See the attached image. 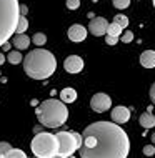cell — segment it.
Returning <instances> with one entry per match:
<instances>
[{
  "label": "cell",
  "instance_id": "obj_1",
  "mask_svg": "<svg viewBox=\"0 0 155 158\" xmlns=\"http://www.w3.org/2000/svg\"><path fill=\"white\" fill-rule=\"evenodd\" d=\"M80 158H127L130 140L127 131L114 122H95L84 130Z\"/></svg>",
  "mask_w": 155,
  "mask_h": 158
},
{
  "label": "cell",
  "instance_id": "obj_2",
  "mask_svg": "<svg viewBox=\"0 0 155 158\" xmlns=\"http://www.w3.org/2000/svg\"><path fill=\"white\" fill-rule=\"evenodd\" d=\"M24 72L33 80H47L57 68L55 55L44 48H35L24 57Z\"/></svg>",
  "mask_w": 155,
  "mask_h": 158
},
{
  "label": "cell",
  "instance_id": "obj_3",
  "mask_svg": "<svg viewBox=\"0 0 155 158\" xmlns=\"http://www.w3.org/2000/svg\"><path fill=\"white\" fill-rule=\"evenodd\" d=\"M35 115L38 122L47 128H58L67 122L68 118V108L63 102L57 98H47L40 105H37Z\"/></svg>",
  "mask_w": 155,
  "mask_h": 158
},
{
  "label": "cell",
  "instance_id": "obj_4",
  "mask_svg": "<svg viewBox=\"0 0 155 158\" xmlns=\"http://www.w3.org/2000/svg\"><path fill=\"white\" fill-rule=\"evenodd\" d=\"M19 0H0V47L8 42L17 30L20 19Z\"/></svg>",
  "mask_w": 155,
  "mask_h": 158
},
{
  "label": "cell",
  "instance_id": "obj_5",
  "mask_svg": "<svg viewBox=\"0 0 155 158\" xmlns=\"http://www.w3.org/2000/svg\"><path fill=\"white\" fill-rule=\"evenodd\" d=\"M30 150L37 158H52L57 155L58 143L54 133L49 131H42L33 136L32 143H30Z\"/></svg>",
  "mask_w": 155,
  "mask_h": 158
},
{
  "label": "cell",
  "instance_id": "obj_6",
  "mask_svg": "<svg viewBox=\"0 0 155 158\" xmlns=\"http://www.w3.org/2000/svg\"><path fill=\"white\" fill-rule=\"evenodd\" d=\"M55 138L58 143L57 155L65 158L74 156V153L82 147V142H84L79 131H58V133H55Z\"/></svg>",
  "mask_w": 155,
  "mask_h": 158
},
{
  "label": "cell",
  "instance_id": "obj_7",
  "mask_svg": "<svg viewBox=\"0 0 155 158\" xmlns=\"http://www.w3.org/2000/svg\"><path fill=\"white\" fill-rule=\"evenodd\" d=\"M90 106H92L93 112L103 113L112 106V98L107 93H95V95L90 98Z\"/></svg>",
  "mask_w": 155,
  "mask_h": 158
},
{
  "label": "cell",
  "instance_id": "obj_8",
  "mask_svg": "<svg viewBox=\"0 0 155 158\" xmlns=\"http://www.w3.org/2000/svg\"><path fill=\"white\" fill-rule=\"evenodd\" d=\"M107 25H109V22L103 17H93V19H90L88 32L95 37H102L107 33Z\"/></svg>",
  "mask_w": 155,
  "mask_h": 158
},
{
  "label": "cell",
  "instance_id": "obj_9",
  "mask_svg": "<svg viewBox=\"0 0 155 158\" xmlns=\"http://www.w3.org/2000/svg\"><path fill=\"white\" fill-rule=\"evenodd\" d=\"M63 68H65V72H68V73H80L84 70V60H82L79 55H70L63 62Z\"/></svg>",
  "mask_w": 155,
  "mask_h": 158
},
{
  "label": "cell",
  "instance_id": "obj_10",
  "mask_svg": "<svg viewBox=\"0 0 155 158\" xmlns=\"http://www.w3.org/2000/svg\"><path fill=\"white\" fill-rule=\"evenodd\" d=\"M112 122L117 123V125H123V123H127L128 120H130V110L127 108V106H115V108H112Z\"/></svg>",
  "mask_w": 155,
  "mask_h": 158
},
{
  "label": "cell",
  "instance_id": "obj_11",
  "mask_svg": "<svg viewBox=\"0 0 155 158\" xmlns=\"http://www.w3.org/2000/svg\"><path fill=\"white\" fill-rule=\"evenodd\" d=\"M67 35L72 42H84L85 38H87V28H85L84 25H80V23H74L70 28H68Z\"/></svg>",
  "mask_w": 155,
  "mask_h": 158
},
{
  "label": "cell",
  "instance_id": "obj_12",
  "mask_svg": "<svg viewBox=\"0 0 155 158\" xmlns=\"http://www.w3.org/2000/svg\"><path fill=\"white\" fill-rule=\"evenodd\" d=\"M140 63L144 68H153L155 67V52L153 50H145L140 55Z\"/></svg>",
  "mask_w": 155,
  "mask_h": 158
},
{
  "label": "cell",
  "instance_id": "obj_13",
  "mask_svg": "<svg viewBox=\"0 0 155 158\" xmlns=\"http://www.w3.org/2000/svg\"><path fill=\"white\" fill-rule=\"evenodd\" d=\"M30 42L32 40H30L28 35H25V33H22V35H15L14 38H12V44H14L15 48H19V50H27Z\"/></svg>",
  "mask_w": 155,
  "mask_h": 158
},
{
  "label": "cell",
  "instance_id": "obj_14",
  "mask_svg": "<svg viewBox=\"0 0 155 158\" xmlns=\"http://www.w3.org/2000/svg\"><path fill=\"white\" fill-rule=\"evenodd\" d=\"M139 122H140V125L144 127L145 130H149V128H153V127H155V117L152 115V112L142 113L140 118H139Z\"/></svg>",
  "mask_w": 155,
  "mask_h": 158
},
{
  "label": "cell",
  "instance_id": "obj_15",
  "mask_svg": "<svg viewBox=\"0 0 155 158\" xmlns=\"http://www.w3.org/2000/svg\"><path fill=\"white\" fill-rule=\"evenodd\" d=\"M77 100V92L74 88H63L62 92H60V102H63V103H72V102Z\"/></svg>",
  "mask_w": 155,
  "mask_h": 158
},
{
  "label": "cell",
  "instance_id": "obj_16",
  "mask_svg": "<svg viewBox=\"0 0 155 158\" xmlns=\"http://www.w3.org/2000/svg\"><path fill=\"white\" fill-rule=\"evenodd\" d=\"M28 28V20L25 19V17L20 15L19 19V23H17V30H15V35H22V33H25V30Z\"/></svg>",
  "mask_w": 155,
  "mask_h": 158
},
{
  "label": "cell",
  "instance_id": "obj_17",
  "mask_svg": "<svg viewBox=\"0 0 155 158\" xmlns=\"http://www.w3.org/2000/svg\"><path fill=\"white\" fill-rule=\"evenodd\" d=\"M105 35H110V37H120L122 35V28L118 27V25H115L114 22L107 25V33Z\"/></svg>",
  "mask_w": 155,
  "mask_h": 158
},
{
  "label": "cell",
  "instance_id": "obj_18",
  "mask_svg": "<svg viewBox=\"0 0 155 158\" xmlns=\"http://www.w3.org/2000/svg\"><path fill=\"white\" fill-rule=\"evenodd\" d=\"M114 23L118 25L120 28H127L128 27V17L127 15H122V14H117L114 17Z\"/></svg>",
  "mask_w": 155,
  "mask_h": 158
},
{
  "label": "cell",
  "instance_id": "obj_19",
  "mask_svg": "<svg viewBox=\"0 0 155 158\" xmlns=\"http://www.w3.org/2000/svg\"><path fill=\"white\" fill-rule=\"evenodd\" d=\"M7 60L10 62L12 65H17V63H20L24 60V57H22V53H20V52H8Z\"/></svg>",
  "mask_w": 155,
  "mask_h": 158
},
{
  "label": "cell",
  "instance_id": "obj_20",
  "mask_svg": "<svg viewBox=\"0 0 155 158\" xmlns=\"http://www.w3.org/2000/svg\"><path fill=\"white\" fill-rule=\"evenodd\" d=\"M3 158H27V155H25V152L20 150V148H12Z\"/></svg>",
  "mask_w": 155,
  "mask_h": 158
},
{
  "label": "cell",
  "instance_id": "obj_21",
  "mask_svg": "<svg viewBox=\"0 0 155 158\" xmlns=\"http://www.w3.org/2000/svg\"><path fill=\"white\" fill-rule=\"evenodd\" d=\"M32 42H33L35 45H38V47H40V45H44L45 42H47V37H45V33H40V32H38V33H35V35L32 37Z\"/></svg>",
  "mask_w": 155,
  "mask_h": 158
},
{
  "label": "cell",
  "instance_id": "obj_22",
  "mask_svg": "<svg viewBox=\"0 0 155 158\" xmlns=\"http://www.w3.org/2000/svg\"><path fill=\"white\" fill-rule=\"evenodd\" d=\"M10 150H12V145L8 142H0V158H3Z\"/></svg>",
  "mask_w": 155,
  "mask_h": 158
},
{
  "label": "cell",
  "instance_id": "obj_23",
  "mask_svg": "<svg viewBox=\"0 0 155 158\" xmlns=\"http://www.w3.org/2000/svg\"><path fill=\"white\" fill-rule=\"evenodd\" d=\"M114 7L118 8V10L128 8V7H130V0H114Z\"/></svg>",
  "mask_w": 155,
  "mask_h": 158
},
{
  "label": "cell",
  "instance_id": "obj_24",
  "mask_svg": "<svg viewBox=\"0 0 155 158\" xmlns=\"http://www.w3.org/2000/svg\"><path fill=\"white\" fill-rule=\"evenodd\" d=\"M65 5H67V8H70V10H77V8L80 7V0H67Z\"/></svg>",
  "mask_w": 155,
  "mask_h": 158
},
{
  "label": "cell",
  "instance_id": "obj_25",
  "mask_svg": "<svg viewBox=\"0 0 155 158\" xmlns=\"http://www.w3.org/2000/svg\"><path fill=\"white\" fill-rule=\"evenodd\" d=\"M153 153H155L153 145H145V147H144V155L145 156H153Z\"/></svg>",
  "mask_w": 155,
  "mask_h": 158
},
{
  "label": "cell",
  "instance_id": "obj_26",
  "mask_svg": "<svg viewBox=\"0 0 155 158\" xmlns=\"http://www.w3.org/2000/svg\"><path fill=\"white\" fill-rule=\"evenodd\" d=\"M132 40H133V33H132L130 30H127V32L122 35V42H123V44H130Z\"/></svg>",
  "mask_w": 155,
  "mask_h": 158
},
{
  "label": "cell",
  "instance_id": "obj_27",
  "mask_svg": "<svg viewBox=\"0 0 155 158\" xmlns=\"http://www.w3.org/2000/svg\"><path fill=\"white\" fill-rule=\"evenodd\" d=\"M105 42H107V45H117V44H118V37H110V35H107V37H105Z\"/></svg>",
  "mask_w": 155,
  "mask_h": 158
},
{
  "label": "cell",
  "instance_id": "obj_28",
  "mask_svg": "<svg viewBox=\"0 0 155 158\" xmlns=\"http://www.w3.org/2000/svg\"><path fill=\"white\" fill-rule=\"evenodd\" d=\"M19 12H20V15H22V17H25V15L28 14V7L25 5V3H20V7H19Z\"/></svg>",
  "mask_w": 155,
  "mask_h": 158
},
{
  "label": "cell",
  "instance_id": "obj_29",
  "mask_svg": "<svg viewBox=\"0 0 155 158\" xmlns=\"http://www.w3.org/2000/svg\"><path fill=\"white\" fill-rule=\"evenodd\" d=\"M10 47H12L10 42H5V44L2 45V50H3V52H8V50H10Z\"/></svg>",
  "mask_w": 155,
  "mask_h": 158
},
{
  "label": "cell",
  "instance_id": "obj_30",
  "mask_svg": "<svg viewBox=\"0 0 155 158\" xmlns=\"http://www.w3.org/2000/svg\"><path fill=\"white\" fill-rule=\"evenodd\" d=\"M3 62H5V55L0 52V65H3Z\"/></svg>",
  "mask_w": 155,
  "mask_h": 158
},
{
  "label": "cell",
  "instance_id": "obj_31",
  "mask_svg": "<svg viewBox=\"0 0 155 158\" xmlns=\"http://www.w3.org/2000/svg\"><path fill=\"white\" fill-rule=\"evenodd\" d=\"M153 90H155V87H153V85H152V90H150V97H152V100H153V98H155V95H153Z\"/></svg>",
  "mask_w": 155,
  "mask_h": 158
},
{
  "label": "cell",
  "instance_id": "obj_32",
  "mask_svg": "<svg viewBox=\"0 0 155 158\" xmlns=\"http://www.w3.org/2000/svg\"><path fill=\"white\" fill-rule=\"evenodd\" d=\"M52 158H65V156H58V155H55V156H52ZM68 158H75V156H68Z\"/></svg>",
  "mask_w": 155,
  "mask_h": 158
}]
</instances>
